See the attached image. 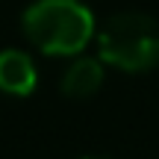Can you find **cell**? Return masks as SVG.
I'll list each match as a JSON object with an SVG mask.
<instances>
[{
  "label": "cell",
  "mask_w": 159,
  "mask_h": 159,
  "mask_svg": "<svg viewBox=\"0 0 159 159\" xmlns=\"http://www.w3.org/2000/svg\"><path fill=\"white\" fill-rule=\"evenodd\" d=\"M0 89L9 94H30L35 89V65L21 50L0 53Z\"/></svg>",
  "instance_id": "3957f363"
},
{
  "label": "cell",
  "mask_w": 159,
  "mask_h": 159,
  "mask_svg": "<svg viewBox=\"0 0 159 159\" xmlns=\"http://www.w3.org/2000/svg\"><path fill=\"white\" fill-rule=\"evenodd\" d=\"M100 85H103V68L97 59H77L62 77V91L74 100L91 97Z\"/></svg>",
  "instance_id": "277c9868"
},
{
  "label": "cell",
  "mask_w": 159,
  "mask_h": 159,
  "mask_svg": "<svg viewBox=\"0 0 159 159\" xmlns=\"http://www.w3.org/2000/svg\"><path fill=\"white\" fill-rule=\"evenodd\" d=\"M89 159H94V156H89Z\"/></svg>",
  "instance_id": "5b68a950"
},
{
  "label": "cell",
  "mask_w": 159,
  "mask_h": 159,
  "mask_svg": "<svg viewBox=\"0 0 159 159\" xmlns=\"http://www.w3.org/2000/svg\"><path fill=\"white\" fill-rule=\"evenodd\" d=\"M100 59L121 71H150L159 65V21L142 12H118L103 24Z\"/></svg>",
  "instance_id": "7a4b0ae2"
},
{
  "label": "cell",
  "mask_w": 159,
  "mask_h": 159,
  "mask_svg": "<svg viewBox=\"0 0 159 159\" xmlns=\"http://www.w3.org/2000/svg\"><path fill=\"white\" fill-rule=\"evenodd\" d=\"M24 33L41 53L71 56L94 35V18L77 0H35L24 12Z\"/></svg>",
  "instance_id": "6da1fadb"
}]
</instances>
